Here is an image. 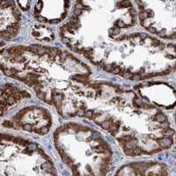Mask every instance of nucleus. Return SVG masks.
<instances>
[{"label":"nucleus","instance_id":"obj_11","mask_svg":"<svg viewBox=\"0 0 176 176\" xmlns=\"http://www.w3.org/2000/svg\"><path fill=\"white\" fill-rule=\"evenodd\" d=\"M62 42H64V44H66V45H68V44L71 43L72 40L70 38H69V37H66V36H62Z\"/></svg>","mask_w":176,"mask_h":176},{"label":"nucleus","instance_id":"obj_2","mask_svg":"<svg viewBox=\"0 0 176 176\" xmlns=\"http://www.w3.org/2000/svg\"><path fill=\"white\" fill-rule=\"evenodd\" d=\"M152 119H153V121L157 122V123H164V122L167 121V118H166V116L163 113H160V112L157 113V114L153 116Z\"/></svg>","mask_w":176,"mask_h":176},{"label":"nucleus","instance_id":"obj_9","mask_svg":"<svg viewBox=\"0 0 176 176\" xmlns=\"http://www.w3.org/2000/svg\"><path fill=\"white\" fill-rule=\"evenodd\" d=\"M3 125L7 128H14L16 126L13 122H11V121H5V123H3Z\"/></svg>","mask_w":176,"mask_h":176},{"label":"nucleus","instance_id":"obj_12","mask_svg":"<svg viewBox=\"0 0 176 176\" xmlns=\"http://www.w3.org/2000/svg\"><path fill=\"white\" fill-rule=\"evenodd\" d=\"M20 95L22 96L23 99H26V98H30L31 97V94L29 92H26V91H20Z\"/></svg>","mask_w":176,"mask_h":176},{"label":"nucleus","instance_id":"obj_14","mask_svg":"<svg viewBox=\"0 0 176 176\" xmlns=\"http://www.w3.org/2000/svg\"><path fill=\"white\" fill-rule=\"evenodd\" d=\"M79 107H80V108H83L86 110V108H87V104H86V102H85V101H80L79 102Z\"/></svg>","mask_w":176,"mask_h":176},{"label":"nucleus","instance_id":"obj_8","mask_svg":"<svg viewBox=\"0 0 176 176\" xmlns=\"http://www.w3.org/2000/svg\"><path fill=\"white\" fill-rule=\"evenodd\" d=\"M85 112H86V110L83 108H80V107H79L77 109H76V114H77V116H80V117H83V116H85Z\"/></svg>","mask_w":176,"mask_h":176},{"label":"nucleus","instance_id":"obj_7","mask_svg":"<svg viewBox=\"0 0 176 176\" xmlns=\"http://www.w3.org/2000/svg\"><path fill=\"white\" fill-rule=\"evenodd\" d=\"M5 101H6V104L8 105L9 107H10V106H12V105H13V104H15V103H16V101L12 97V96H9V97L5 98Z\"/></svg>","mask_w":176,"mask_h":176},{"label":"nucleus","instance_id":"obj_10","mask_svg":"<svg viewBox=\"0 0 176 176\" xmlns=\"http://www.w3.org/2000/svg\"><path fill=\"white\" fill-rule=\"evenodd\" d=\"M101 113H99V112H97V111H95L94 110L93 111V113H92V117H91V119L90 120H92V121H94V120H96L97 119L99 116H101Z\"/></svg>","mask_w":176,"mask_h":176},{"label":"nucleus","instance_id":"obj_13","mask_svg":"<svg viewBox=\"0 0 176 176\" xmlns=\"http://www.w3.org/2000/svg\"><path fill=\"white\" fill-rule=\"evenodd\" d=\"M93 109H89V110L86 111L85 112V116H86V118H88V119H91V117H92V113H93Z\"/></svg>","mask_w":176,"mask_h":176},{"label":"nucleus","instance_id":"obj_3","mask_svg":"<svg viewBox=\"0 0 176 176\" xmlns=\"http://www.w3.org/2000/svg\"><path fill=\"white\" fill-rule=\"evenodd\" d=\"M21 128L23 129H25V130H27V131L32 132V131H34V129L35 128V125H34V124H30V123H23V125H22Z\"/></svg>","mask_w":176,"mask_h":176},{"label":"nucleus","instance_id":"obj_17","mask_svg":"<svg viewBox=\"0 0 176 176\" xmlns=\"http://www.w3.org/2000/svg\"><path fill=\"white\" fill-rule=\"evenodd\" d=\"M4 95V90H0V97Z\"/></svg>","mask_w":176,"mask_h":176},{"label":"nucleus","instance_id":"obj_15","mask_svg":"<svg viewBox=\"0 0 176 176\" xmlns=\"http://www.w3.org/2000/svg\"><path fill=\"white\" fill-rule=\"evenodd\" d=\"M101 94H102V91H101V89H97V91L95 92V95H94V98H100L101 97Z\"/></svg>","mask_w":176,"mask_h":176},{"label":"nucleus","instance_id":"obj_16","mask_svg":"<svg viewBox=\"0 0 176 176\" xmlns=\"http://www.w3.org/2000/svg\"><path fill=\"white\" fill-rule=\"evenodd\" d=\"M4 113H5V111L3 110V108H2V107H1V106H0V116H1L2 114H4Z\"/></svg>","mask_w":176,"mask_h":176},{"label":"nucleus","instance_id":"obj_6","mask_svg":"<svg viewBox=\"0 0 176 176\" xmlns=\"http://www.w3.org/2000/svg\"><path fill=\"white\" fill-rule=\"evenodd\" d=\"M116 64H105L104 66H103V69H104L106 71H108V72H111V70H112L113 69H114V67H115Z\"/></svg>","mask_w":176,"mask_h":176},{"label":"nucleus","instance_id":"obj_5","mask_svg":"<svg viewBox=\"0 0 176 176\" xmlns=\"http://www.w3.org/2000/svg\"><path fill=\"white\" fill-rule=\"evenodd\" d=\"M142 104V101H141V99H139L138 97H135L134 99H133V105L135 106V107L136 108H140V105Z\"/></svg>","mask_w":176,"mask_h":176},{"label":"nucleus","instance_id":"obj_4","mask_svg":"<svg viewBox=\"0 0 176 176\" xmlns=\"http://www.w3.org/2000/svg\"><path fill=\"white\" fill-rule=\"evenodd\" d=\"M123 68H122L121 66H119V65H115V67H114V69L111 70V72H113L114 74H116V75H120V76H121V74L123 73Z\"/></svg>","mask_w":176,"mask_h":176},{"label":"nucleus","instance_id":"obj_1","mask_svg":"<svg viewBox=\"0 0 176 176\" xmlns=\"http://www.w3.org/2000/svg\"><path fill=\"white\" fill-rule=\"evenodd\" d=\"M20 20V12L16 8L14 0H0V27H4L5 31L10 27H19Z\"/></svg>","mask_w":176,"mask_h":176}]
</instances>
